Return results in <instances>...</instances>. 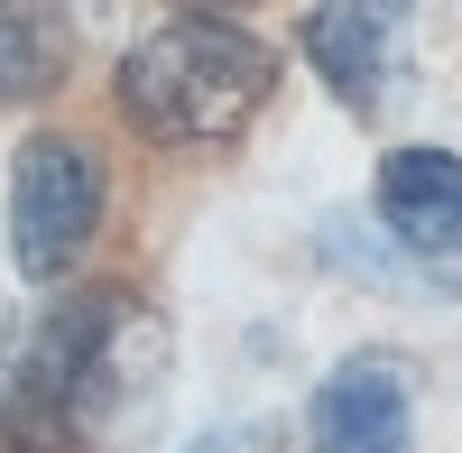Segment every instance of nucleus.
Returning <instances> with one entry per match:
<instances>
[{"instance_id": "20e7f679", "label": "nucleus", "mask_w": 462, "mask_h": 453, "mask_svg": "<svg viewBox=\"0 0 462 453\" xmlns=\"http://www.w3.org/2000/svg\"><path fill=\"white\" fill-rule=\"evenodd\" d=\"M407 28H416V0H315L305 10V56L333 84V102L379 121L407 74Z\"/></svg>"}, {"instance_id": "1a4fd4ad", "label": "nucleus", "mask_w": 462, "mask_h": 453, "mask_svg": "<svg viewBox=\"0 0 462 453\" xmlns=\"http://www.w3.org/2000/svg\"><path fill=\"white\" fill-rule=\"evenodd\" d=\"M10 453H84V444H65V435H28V444H10Z\"/></svg>"}, {"instance_id": "39448f33", "label": "nucleus", "mask_w": 462, "mask_h": 453, "mask_svg": "<svg viewBox=\"0 0 462 453\" xmlns=\"http://www.w3.org/2000/svg\"><path fill=\"white\" fill-rule=\"evenodd\" d=\"M305 453H416V380L398 352H352L315 389Z\"/></svg>"}, {"instance_id": "423d86ee", "label": "nucleus", "mask_w": 462, "mask_h": 453, "mask_svg": "<svg viewBox=\"0 0 462 453\" xmlns=\"http://www.w3.org/2000/svg\"><path fill=\"white\" fill-rule=\"evenodd\" d=\"M379 222L416 259H462V158L453 148H389V167H379Z\"/></svg>"}, {"instance_id": "6e6552de", "label": "nucleus", "mask_w": 462, "mask_h": 453, "mask_svg": "<svg viewBox=\"0 0 462 453\" xmlns=\"http://www.w3.org/2000/svg\"><path fill=\"white\" fill-rule=\"evenodd\" d=\"M185 453H287V426H278V417H241V426H213V435H195Z\"/></svg>"}, {"instance_id": "9d476101", "label": "nucleus", "mask_w": 462, "mask_h": 453, "mask_svg": "<svg viewBox=\"0 0 462 453\" xmlns=\"http://www.w3.org/2000/svg\"><path fill=\"white\" fill-rule=\"evenodd\" d=\"M185 10H204V19H231V10H250V0H185Z\"/></svg>"}, {"instance_id": "7ed1b4c3", "label": "nucleus", "mask_w": 462, "mask_h": 453, "mask_svg": "<svg viewBox=\"0 0 462 453\" xmlns=\"http://www.w3.org/2000/svg\"><path fill=\"white\" fill-rule=\"evenodd\" d=\"M102 232V158L65 130H37L10 167V259L28 287H65V269Z\"/></svg>"}, {"instance_id": "f03ea898", "label": "nucleus", "mask_w": 462, "mask_h": 453, "mask_svg": "<svg viewBox=\"0 0 462 453\" xmlns=\"http://www.w3.org/2000/svg\"><path fill=\"white\" fill-rule=\"evenodd\" d=\"M268 84H278V56L241 19H204V10L148 28L121 56V111L158 148H231L259 121Z\"/></svg>"}, {"instance_id": "f257e3e1", "label": "nucleus", "mask_w": 462, "mask_h": 453, "mask_svg": "<svg viewBox=\"0 0 462 453\" xmlns=\"http://www.w3.org/2000/svg\"><path fill=\"white\" fill-rule=\"evenodd\" d=\"M158 380H167V324L130 287H84L65 306H47L28 333H10V352H0V444L65 435L93 453V435L158 407Z\"/></svg>"}, {"instance_id": "0eeeda50", "label": "nucleus", "mask_w": 462, "mask_h": 453, "mask_svg": "<svg viewBox=\"0 0 462 453\" xmlns=\"http://www.w3.org/2000/svg\"><path fill=\"white\" fill-rule=\"evenodd\" d=\"M74 65L65 0H0V102H47Z\"/></svg>"}]
</instances>
